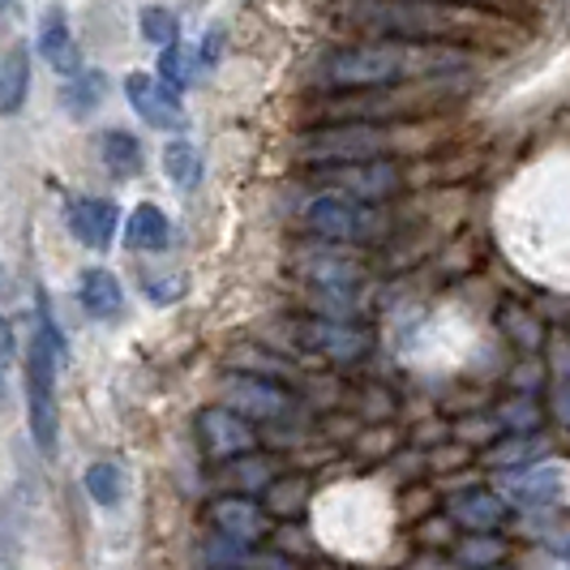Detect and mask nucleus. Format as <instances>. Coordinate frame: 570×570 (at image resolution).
Masks as SVG:
<instances>
[{"label": "nucleus", "mask_w": 570, "mask_h": 570, "mask_svg": "<svg viewBox=\"0 0 570 570\" xmlns=\"http://www.w3.org/2000/svg\"><path fill=\"white\" fill-rule=\"evenodd\" d=\"M463 65L459 52L446 48H416L403 39H377V43H352L322 60V86L335 90H377V86L403 82L412 73H433V69H455Z\"/></svg>", "instance_id": "f257e3e1"}, {"label": "nucleus", "mask_w": 570, "mask_h": 570, "mask_svg": "<svg viewBox=\"0 0 570 570\" xmlns=\"http://www.w3.org/2000/svg\"><path fill=\"white\" fill-rule=\"evenodd\" d=\"M340 18L347 27L370 30L382 39H403V43L446 39L476 22V13L455 9L446 0H340Z\"/></svg>", "instance_id": "f03ea898"}, {"label": "nucleus", "mask_w": 570, "mask_h": 570, "mask_svg": "<svg viewBox=\"0 0 570 570\" xmlns=\"http://www.w3.org/2000/svg\"><path fill=\"white\" fill-rule=\"evenodd\" d=\"M391 150V134L373 120H340V125H317L309 129L296 155L314 168H343V164H365V159H382Z\"/></svg>", "instance_id": "7ed1b4c3"}, {"label": "nucleus", "mask_w": 570, "mask_h": 570, "mask_svg": "<svg viewBox=\"0 0 570 570\" xmlns=\"http://www.w3.org/2000/svg\"><path fill=\"white\" fill-rule=\"evenodd\" d=\"M57 356L60 347L43 331L30 340L27 352V412H30V438L39 455H57L60 433V403H57Z\"/></svg>", "instance_id": "20e7f679"}, {"label": "nucleus", "mask_w": 570, "mask_h": 570, "mask_svg": "<svg viewBox=\"0 0 570 570\" xmlns=\"http://www.w3.org/2000/svg\"><path fill=\"white\" fill-rule=\"evenodd\" d=\"M382 210L373 202L343 198V194H317L305 206V228L314 232L317 240L331 245H356V240H373L382 236Z\"/></svg>", "instance_id": "39448f33"}, {"label": "nucleus", "mask_w": 570, "mask_h": 570, "mask_svg": "<svg viewBox=\"0 0 570 570\" xmlns=\"http://www.w3.org/2000/svg\"><path fill=\"white\" fill-rule=\"evenodd\" d=\"M198 438H202V451L215 459V463H232V459L240 455H254L257 446L254 421L240 416L228 403H215V407L198 412Z\"/></svg>", "instance_id": "423d86ee"}, {"label": "nucleus", "mask_w": 570, "mask_h": 570, "mask_svg": "<svg viewBox=\"0 0 570 570\" xmlns=\"http://www.w3.org/2000/svg\"><path fill=\"white\" fill-rule=\"evenodd\" d=\"M224 403L236 407L240 416H249V421H279L292 400H287V391L275 382V377H257V373H232L224 377Z\"/></svg>", "instance_id": "0eeeda50"}, {"label": "nucleus", "mask_w": 570, "mask_h": 570, "mask_svg": "<svg viewBox=\"0 0 570 570\" xmlns=\"http://www.w3.org/2000/svg\"><path fill=\"white\" fill-rule=\"evenodd\" d=\"M125 95L134 104V112L142 116L150 129H185V104L176 95V86H168L164 78H150V73H129L125 78Z\"/></svg>", "instance_id": "6e6552de"}, {"label": "nucleus", "mask_w": 570, "mask_h": 570, "mask_svg": "<svg viewBox=\"0 0 570 570\" xmlns=\"http://www.w3.org/2000/svg\"><path fill=\"white\" fill-rule=\"evenodd\" d=\"M296 335L309 352L326 356V361H340V365L370 352V331L352 326L347 317H309V322L296 326Z\"/></svg>", "instance_id": "1a4fd4ad"}, {"label": "nucleus", "mask_w": 570, "mask_h": 570, "mask_svg": "<svg viewBox=\"0 0 570 570\" xmlns=\"http://www.w3.org/2000/svg\"><path fill=\"white\" fill-rule=\"evenodd\" d=\"M326 180L340 189L343 198L356 202H377L400 194V168L386 164V159H365V164H343V168H326Z\"/></svg>", "instance_id": "9d476101"}, {"label": "nucleus", "mask_w": 570, "mask_h": 570, "mask_svg": "<svg viewBox=\"0 0 570 570\" xmlns=\"http://www.w3.org/2000/svg\"><path fill=\"white\" fill-rule=\"evenodd\" d=\"M562 489H567V463L558 459H537L507 476V498H514L519 507H549L562 498Z\"/></svg>", "instance_id": "9b49d317"}, {"label": "nucleus", "mask_w": 570, "mask_h": 570, "mask_svg": "<svg viewBox=\"0 0 570 570\" xmlns=\"http://www.w3.org/2000/svg\"><path fill=\"white\" fill-rule=\"evenodd\" d=\"M210 523L240 544H257L266 532H271V511L257 507L249 493H228L210 507Z\"/></svg>", "instance_id": "f8f14e48"}, {"label": "nucleus", "mask_w": 570, "mask_h": 570, "mask_svg": "<svg viewBox=\"0 0 570 570\" xmlns=\"http://www.w3.org/2000/svg\"><path fill=\"white\" fill-rule=\"evenodd\" d=\"M39 57L48 60V69H57L60 78H73L82 73V52H78V39L69 30V18L65 9H43L39 18Z\"/></svg>", "instance_id": "ddd939ff"}, {"label": "nucleus", "mask_w": 570, "mask_h": 570, "mask_svg": "<svg viewBox=\"0 0 570 570\" xmlns=\"http://www.w3.org/2000/svg\"><path fill=\"white\" fill-rule=\"evenodd\" d=\"M446 514L463 532H498L507 523V514H511V502L502 493H493V489H463V493L451 498Z\"/></svg>", "instance_id": "4468645a"}, {"label": "nucleus", "mask_w": 570, "mask_h": 570, "mask_svg": "<svg viewBox=\"0 0 570 570\" xmlns=\"http://www.w3.org/2000/svg\"><path fill=\"white\" fill-rule=\"evenodd\" d=\"M120 228V210L104 198H73L69 202V232L86 249H108Z\"/></svg>", "instance_id": "2eb2a0df"}, {"label": "nucleus", "mask_w": 570, "mask_h": 570, "mask_svg": "<svg viewBox=\"0 0 570 570\" xmlns=\"http://www.w3.org/2000/svg\"><path fill=\"white\" fill-rule=\"evenodd\" d=\"M125 245L138 249V254H164V249L171 245L168 215H164L155 202L134 206V215H129V224H125Z\"/></svg>", "instance_id": "dca6fc26"}, {"label": "nucleus", "mask_w": 570, "mask_h": 570, "mask_svg": "<svg viewBox=\"0 0 570 570\" xmlns=\"http://www.w3.org/2000/svg\"><path fill=\"white\" fill-rule=\"evenodd\" d=\"M296 271L309 279L314 287H352L361 279V266L352 257L331 254V249H314V254H301Z\"/></svg>", "instance_id": "f3484780"}, {"label": "nucleus", "mask_w": 570, "mask_h": 570, "mask_svg": "<svg viewBox=\"0 0 570 570\" xmlns=\"http://www.w3.org/2000/svg\"><path fill=\"white\" fill-rule=\"evenodd\" d=\"M99 159L116 180H129V176L142 171V146L125 129H108V134H99Z\"/></svg>", "instance_id": "a211bd4d"}, {"label": "nucleus", "mask_w": 570, "mask_h": 570, "mask_svg": "<svg viewBox=\"0 0 570 570\" xmlns=\"http://www.w3.org/2000/svg\"><path fill=\"white\" fill-rule=\"evenodd\" d=\"M27 86H30L27 48H22V43H13V48L4 52V60H0V116H13L18 108H22Z\"/></svg>", "instance_id": "6ab92c4d"}, {"label": "nucleus", "mask_w": 570, "mask_h": 570, "mask_svg": "<svg viewBox=\"0 0 570 570\" xmlns=\"http://www.w3.org/2000/svg\"><path fill=\"white\" fill-rule=\"evenodd\" d=\"M78 292H82V309L90 317H116L125 305V292L112 271H86Z\"/></svg>", "instance_id": "aec40b11"}, {"label": "nucleus", "mask_w": 570, "mask_h": 570, "mask_svg": "<svg viewBox=\"0 0 570 570\" xmlns=\"http://www.w3.org/2000/svg\"><path fill=\"white\" fill-rule=\"evenodd\" d=\"M544 451H549V446H544V438H537V433H502V442L485 451V463L498 468V472H502V468L514 472V468L537 463V455H544Z\"/></svg>", "instance_id": "412c9836"}, {"label": "nucleus", "mask_w": 570, "mask_h": 570, "mask_svg": "<svg viewBox=\"0 0 570 570\" xmlns=\"http://www.w3.org/2000/svg\"><path fill=\"white\" fill-rule=\"evenodd\" d=\"M502 558H507V541L493 532H472L455 544V562L463 570H493L502 567Z\"/></svg>", "instance_id": "4be33fe9"}, {"label": "nucleus", "mask_w": 570, "mask_h": 570, "mask_svg": "<svg viewBox=\"0 0 570 570\" xmlns=\"http://www.w3.org/2000/svg\"><path fill=\"white\" fill-rule=\"evenodd\" d=\"M104 95H108V82H104V73H90V69H82V73H73L69 78V86L60 90V99H65V108L73 116H90L99 104H104Z\"/></svg>", "instance_id": "5701e85b"}, {"label": "nucleus", "mask_w": 570, "mask_h": 570, "mask_svg": "<svg viewBox=\"0 0 570 570\" xmlns=\"http://www.w3.org/2000/svg\"><path fill=\"white\" fill-rule=\"evenodd\" d=\"M228 481L236 489H240V493H266V489L279 481V476H275V459H266V455H240V459H232Z\"/></svg>", "instance_id": "b1692460"}, {"label": "nucleus", "mask_w": 570, "mask_h": 570, "mask_svg": "<svg viewBox=\"0 0 570 570\" xmlns=\"http://www.w3.org/2000/svg\"><path fill=\"white\" fill-rule=\"evenodd\" d=\"M82 485L99 507H116V502L125 498V472L104 459V463H90V468H86Z\"/></svg>", "instance_id": "393cba45"}, {"label": "nucleus", "mask_w": 570, "mask_h": 570, "mask_svg": "<svg viewBox=\"0 0 570 570\" xmlns=\"http://www.w3.org/2000/svg\"><path fill=\"white\" fill-rule=\"evenodd\" d=\"M305 502H309V481H305V476H279L275 485L266 489V511L279 514V519L301 514Z\"/></svg>", "instance_id": "a878e982"}, {"label": "nucleus", "mask_w": 570, "mask_h": 570, "mask_svg": "<svg viewBox=\"0 0 570 570\" xmlns=\"http://www.w3.org/2000/svg\"><path fill=\"white\" fill-rule=\"evenodd\" d=\"M164 171H168L171 185H180V189H194L202 180V159L198 150L189 142H168L164 150Z\"/></svg>", "instance_id": "bb28decb"}, {"label": "nucleus", "mask_w": 570, "mask_h": 570, "mask_svg": "<svg viewBox=\"0 0 570 570\" xmlns=\"http://www.w3.org/2000/svg\"><path fill=\"white\" fill-rule=\"evenodd\" d=\"M493 421L502 425V433H532L541 425V407H537L532 395H514V400H507L493 412Z\"/></svg>", "instance_id": "cd10ccee"}, {"label": "nucleus", "mask_w": 570, "mask_h": 570, "mask_svg": "<svg viewBox=\"0 0 570 570\" xmlns=\"http://www.w3.org/2000/svg\"><path fill=\"white\" fill-rule=\"evenodd\" d=\"M142 39L155 43V48H171L176 43V18H171L168 9H159V4L142 9Z\"/></svg>", "instance_id": "c85d7f7f"}, {"label": "nucleus", "mask_w": 570, "mask_h": 570, "mask_svg": "<svg viewBox=\"0 0 570 570\" xmlns=\"http://www.w3.org/2000/svg\"><path fill=\"white\" fill-rule=\"evenodd\" d=\"M189 73H194V60H189V52H180L176 43H171V48H164V57H159V78H164L168 86H176V90H185Z\"/></svg>", "instance_id": "c756f323"}, {"label": "nucleus", "mask_w": 570, "mask_h": 570, "mask_svg": "<svg viewBox=\"0 0 570 570\" xmlns=\"http://www.w3.org/2000/svg\"><path fill=\"white\" fill-rule=\"evenodd\" d=\"M502 322L511 326V340L519 343V347H537V343H541V322H532L519 305H507Z\"/></svg>", "instance_id": "7c9ffc66"}, {"label": "nucleus", "mask_w": 570, "mask_h": 570, "mask_svg": "<svg viewBox=\"0 0 570 570\" xmlns=\"http://www.w3.org/2000/svg\"><path fill=\"white\" fill-rule=\"evenodd\" d=\"M232 361H236V370L240 373H257V377H275V373H284V361L262 356V352H236Z\"/></svg>", "instance_id": "2f4dec72"}, {"label": "nucleus", "mask_w": 570, "mask_h": 570, "mask_svg": "<svg viewBox=\"0 0 570 570\" xmlns=\"http://www.w3.org/2000/svg\"><path fill=\"white\" fill-rule=\"evenodd\" d=\"M240 570H301V567H296L292 558H284V553H275V549H271V553H254V549H249Z\"/></svg>", "instance_id": "473e14b6"}, {"label": "nucleus", "mask_w": 570, "mask_h": 570, "mask_svg": "<svg viewBox=\"0 0 570 570\" xmlns=\"http://www.w3.org/2000/svg\"><path fill=\"white\" fill-rule=\"evenodd\" d=\"M219 48H224V30H210V35L202 39V52H198V65H202V69H210V65L219 60Z\"/></svg>", "instance_id": "72a5a7b5"}, {"label": "nucleus", "mask_w": 570, "mask_h": 570, "mask_svg": "<svg viewBox=\"0 0 570 570\" xmlns=\"http://www.w3.org/2000/svg\"><path fill=\"white\" fill-rule=\"evenodd\" d=\"M451 528H455V519H451V514H442L438 523H425V528H421V537H425L429 544H446L451 541V537H446Z\"/></svg>", "instance_id": "f704fd0d"}, {"label": "nucleus", "mask_w": 570, "mask_h": 570, "mask_svg": "<svg viewBox=\"0 0 570 570\" xmlns=\"http://www.w3.org/2000/svg\"><path fill=\"white\" fill-rule=\"evenodd\" d=\"M13 356H18V340H13V326L0 317V370L4 365H13Z\"/></svg>", "instance_id": "c9c22d12"}, {"label": "nucleus", "mask_w": 570, "mask_h": 570, "mask_svg": "<svg viewBox=\"0 0 570 570\" xmlns=\"http://www.w3.org/2000/svg\"><path fill=\"white\" fill-rule=\"evenodd\" d=\"M553 412H558V421H562V425H570V382L562 386V391H558V400H553Z\"/></svg>", "instance_id": "e433bc0d"}, {"label": "nucleus", "mask_w": 570, "mask_h": 570, "mask_svg": "<svg viewBox=\"0 0 570 570\" xmlns=\"http://www.w3.org/2000/svg\"><path fill=\"white\" fill-rule=\"evenodd\" d=\"M407 570H446V567H442V562H429V558H425V562H412Z\"/></svg>", "instance_id": "4c0bfd02"}, {"label": "nucleus", "mask_w": 570, "mask_h": 570, "mask_svg": "<svg viewBox=\"0 0 570 570\" xmlns=\"http://www.w3.org/2000/svg\"><path fill=\"white\" fill-rule=\"evenodd\" d=\"M562 558L570 562V537H567V544H562Z\"/></svg>", "instance_id": "58836bf2"}, {"label": "nucleus", "mask_w": 570, "mask_h": 570, "mask_svg": "<svg viewBox=\"0 0 570 570\" xmlns=\"http://www.w3.org/2000/svg\"><path fill=\"white\" fill-rule=\"evenodd\" d=\"M0 412H4V382H0Z\"/></svg>", "instance_id": "ea45409f"}, {"label": "nucleus", "mask_w": 570, "mask_h": 570, "mask_svg": "<svg viewBox=\"0 0 570 570\" xmlns=\"http://www.w3.org/2000/svg\"><path fill=\"white\" fill-rule=\"evenodd\" d=\"M4 9H9V0H0V13H4Z\"/></svg>", "instance_id": "a19ab883"}, {"label": "nucleus", "mask_w": 570, "mask_h": 570, "mask_svg": "<svg viewBox=\"0 0 570 570\" xmlns=\"http://www.w3.org/2000/svg\"><path fill=\"white\" fill-rule=\"evenodd\" d=\"M206 570H228V567H206Z\"/></svg>", "instance_id": "79ce46f5"}, {"label": "nucleus", "mask_w": 570, "mask_h": 570, "mask_svg": "<svg viewBox=\"0 0 570 570\" xmlns=\"http://www.w3.org/2000/svg\"><path fill=\"white\" fill-rule=\"evenodd\" d=\"M493 570H498V567H493Z\"/></svg>", "instance_id": "37998d69"}]
</instances>
